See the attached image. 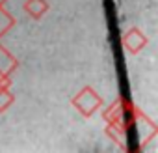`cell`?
I'll list each match as a JSON object with an SVG mask.
<instances>
[{
	"mask_svg": "<svg viewBox=\"0 0 158 153\" xmlns=\"http://www.w3.org/2000/svg\"><path fill=\"white\" fill-rule=\"evenodd\" d=\"M138 107H134L130 101L123 99V97H117L104 112H102V118L106 123H112V125H119V127H125L130 125V121L134 120V116L138 114Z\"/></svg>",
	"mask_w": 158,
	"mask_h": 153,
	"instance_id": "1",
	"label": "cell"
},
{
	"mask_svg": "<svg viewBox=\"0 0 158 153\" xmlns=\"http://www.w3.org/2000/svg\"><path fill=\"white\" fill-rule=\"evenodd\" d=\"M102 97L91 88V86H84L80 92H78L73 99H71V105L78 110V114L84 116V118H91L97 110L102 108Z\"/></svg>",
	"mask_w": 158,
	"mask_h": 153,
	"instance_id": "2",
	"label": "cell"
},
{
	"mask_svg": "<svg viewBox=\"0 0 158 153\" xmlns=\"http://www.w3.org/2000/svg\"><path fill=\"white\" fill-rule=\"evenodd\" d=\"M147 43H149V37L145 36L143 30H139L136 26L134 28H128L121 36V47L127 52H130V54H138L139 50H143L147 47Z\"/></svg>",
	"mask_w": 158,
	"mask_h": 153,
	"instance_id": "3",
	"label": "cell"
},
{
	"mask_svg": "<svg viewBox=\"0 0 158 153\" xmlns=\"http://www.w3.org/2000/svg\"><path fill=\"white\" fill-rule=\"evenodd\" d=\"M24 13L34 19V21H39L47 11H48V2L47 0H26L24 6H23Z\"/></svg>",
	"mask_w": 158,
	"mask_h": 153,
	"instance_id": "4",
	"label": "cell"
},
{
	"mask_svg": "<svg viewBox=\"0 0 158 153\" xmlns=\"http://www.w3.org/2000/svg\"><path fill=\"white\" fill-rule=\"evenodd\" d=\"M19 67V60L4 47V45H0V73L2 75H11L15 73Z\"/></svg>",
	"mask_w": 158,
	"mask_h": 153,
	"instance_id": "5",
	"label": "cell"
},
{
	"mask_svg": "<svg viewBox=\"0 0 158 153\" xmlns=\"http://www.w3.org/2000/svg\"><path fill=\"white\" fill-rule=\"evenodd\" d=\"M13 26H15V17L4 6H0V39H2Z\"/></svg>",
	"mask_w": 158,
	"mask_h": 153,
	"instance_id": "6",
	"label": "cell"
},
{
	"mask_svg": "<svg viewBox=\"0 0 158 153\" xmlns=\"http://www.w3.org/2000/svg\"><path fill=\"white\" fill-rule=\"evenodd\" d=\"M13 103H15V95L11 94V90H10V88L0 90V114L6 112Z\"/></svg>",
	"mask_w": 158,
	"mask_h": 153,
	"instance_id": "7",
	"label": "cell"
},
{
	"mask_svg": "<svg viewBox=\"0 0 158 153\" xmlns=\"http://www.w3.org/2000/svg\"><path fill=\"white\" fill-rule=\"evenodd\" d=\"M11 88V75H2L0 73V90Z\"/></svg>",
	"mask_w": 158,
	"mask_h": 153,
	"instance_id": "8",
	"label": "cell"
},
{
	"mask_svg": "<svg viewBox=\"0 0 158 153\" xmlns=\"http://www.w3.org/2000/svg\"><path fill=\"white\" fill-rule=\"evenodd\" d=\"M6 2H8V0H0V6H4Z\"/></svg>",
	"mask_w": 158,
	"mask_h": 153,
	"instance_id": "9",
	"label": "cell"
}]
</instances>
